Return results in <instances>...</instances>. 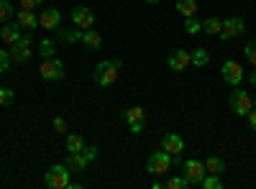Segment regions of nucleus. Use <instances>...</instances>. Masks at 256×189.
<instances>
[{
    "instance_id": "obj_1",
    "label": "nucleus",
    "mask_w": 256,
    "mask_h": 189,
    "mask_svg": "<svg viewBox=\"0 0 256 189\" xmlns=\"http://www.w3.org/2000/svg\"><path fill=\"white\" fill-rule=\"evenodd\" d=\"M120 67H123V61H120V59L100 61V64L95 67V72H92L95 85H100V87H110V85H116V79H118V74H120Z\"/></svg>"
},
{
    "instance_id": "obj_2",
    "label": "nucleus",
    "mask_w": 256,
    "mask_h": 189,
    "mask_svg": "<svg viewBox=\"0 0 256 189\" xmlns=\"http://www.w3.org/2000/svg\"><path fill=\"white\" fill-rule=\"evenodd\" d=\"M70 177H72V172H70L67 164H54V166H49L46 174H44V184L49 189H67L70 182H72Z\"/></svg>"
},
{
    "instance_id": "obj_3",
    "label": "nucleus",
    "mask_w": 256,
    "mask_h": 189,
    "mask_svg": "<svg viewBox=\"0 0 256 189\" xmlns=\"http://www.w3.org/2000/svg\"><path fill=\"white\" fill-rule=\"evenodd\" d=\"M8 51H10V59L16 61V64H26V61L31 59V54H34V38H31V33L26 31V36H20Z\"/></svg>"
},
{
    "instance_id": "obj_4",
    "label": "nucleus",
    "mask_w": 256,
    "mask_h": 189,
    "mask_svg": "<svg viewBox=\"0 0 256 189\" xmlns=\"http://www.w3.org/2000/svg\"><path fill=\"white\" fill-rule=\"evenodd\" d=\"M64 61L62 59H56V56H49V59H44L41 61V67H38V74L44 77L46 82H59V79H64Z\"/></svg>"
},
{
    "instance_id": "obj_5",
    "label": "nucleus",
    "mask_w": 256,
    "mask_h": 189,
    "mask_svg": "<svg viewBox=\"0 0 256 189\" xmlns=\"http://www.w3.org/2000/svg\"><path fill=\"white\" fill-rule=\"evenodd\" d=\"M228 105L236 115H248V110L254 108V100L246 90H233L230 97H228Z\"/></svg>"
},
{
    "instance_id": "obj_6",
    "label": "nucleus",
    "mask_w": 256,
    "mask_h": 189,
    "mask_svg": "<svg viewBox=\"0 0 256 189\" xmlns=\"http://www.w3.org/2000/svg\"><path fill=\"white\" fill-rule=\"evenodd\" d=\"M148 172L152 174H156V177H162V174H166L169 169H172V156H169L164 149L162 151H154L152 156H148Z\"/></svg>"
},
{
    "instance_id": "obj_7",
    "label": "nucleus",
    "mask_w": 256,
    "mask_h": 189,
    "mask_svg": "<svg viewBox=\"0 0 256 189\" xmlns=\"http://www.w3.org/2000/svg\"><path fill=\"white\" fill-rule=\"evenodd\" d=\"M182 169H184V172H182V177L190 182V187H192V184H200V182L205 179V174H208V172H205V164H202V161H198V159L184 161V164H182Z\"/></svg>"
},
{
    "instance_id": "obj_8",
    "label": "nucleus",
    "mask_w": 256,
    "mask_h": 189,
    "mask_svg": "<svg viewBox=\"0 0 256 189\" xmlns=\"http://www.w3.org/2000/svg\"><path fill=\"white\" fill-rule=\"evenodd\" d=\"M244 31H246L244 18H238V15H230V18H226V20H223V28H220V36H218V38L230 41V38H238Z\"/></svg>"
},
{
    "instance_id": "obj_9",
    "label": "nucleus",
    "mask_w": 256,
    "mask_h": 189,
    "mask_svg": "<svg viewBox=\"0 0 256 189\" xmlns=\"http://www.w3.org/2000/svg\"><path fill=\"white\" fill-rule=\"evenodd\" d=\"M166 64H169V69H172V72H184V69L192 67V54L184 51V49H174L172 54H169Z\"/></svg>"
},
{
    "instance_id": "obj_10",
    "label": "nucleus",
    "mask_w": 256,
    "mask_h": 189,
    "mask_svg": "<svg viewBox=\"0 0 256 189\" xmlns=\"http://www.w3.org/2000/svg\"><path fill=\"white\" fill-rule=\"evenodd\" d=\"M72 23L77 26V28H92L95 26V13L90 10V8H84V5H74L72 8Z\"/></svg>"
},
{
    "instance_id": "obj_11",
    "label": "nucleus",
    "mask_w": 256,
    "mask_h": 189,
    "mask_svg": "<svg viewBox=\"0 0 256 189\" xmlns=\"http://www.w3.org/2000/svg\"><path fill=\"white\" fill-rule=\"evenodd\" d=\"M220 74H223V79L228 82L230 87H238L241 82H244V67L238 64V61H226Z\"/></svg>"
},
{
    "instance_id": "obj_12",
    "label": "nucleus",
    "mask_w": 256,
    "mask_h": 189,
    "mask_svg": "<svg viewBox=\"0 0 256 189\" xmlns=\"http://www.w3.org/2000/svg\"><path fill=\"white\" fill-rule=\"evenodd\" d=\"M20 36H24V28L18 26V20H6L3 28H0V41H3L6 46H13Z\"/></svg>"
},
{
    "instance_id": "obj_13",
    "label": "nucleus",
    "mask_w": 256,
    "mask_h": 189,
    "mask_svg": "<svg viewBox=\"0 0 256 189\" xmlns=\"http://www.w3.org/2000/svg\"><path fill=\"white\" fill-rule=\"evenodd\" d=\"M38 26L46 28V31H54L62 26V13L56 8H44V13L38 15Z\"/></svg>"
},
{
    "instance_id": "obj_14",
    "label": "nucleus",
    "mask_w": 256,
    "mask_h": 189,
    "mask_svg": "<svg viewBox=\"0 0 256 189\" xmlns=\"http://www.w3.org/2000/svg\"><path fill=\"white\" fill-rule=\"evenodd\" d=\"M162 149H164L169 156H177V154L184 151V141H182L177 133H166V136L162 138Z\"/></svg>"
},
{
    "instance_id": "obj_15",
    "label": "nucleus",
    "mask_w": 256,
    "mask_h": 189,
    "mask_svg": "<svg viewBox=\"0 0 256 189\" xmlns=\"http://www.w3.org/2000/svg\"><path fill=\"white\" fill-rule=\"evenodd\" d=\"M54 33H56V38L62 41V44H77V41H82V28H54Z\"/></svg>"
},
{
    "instance_id": "obj_16",
    "label": "nucleus",
    "mask_w": 256,
    "mask_h": 189,
    "mask_svg": "<svg viewBox=\"0 0 256 189\" xmlns=\"http://www.w3.org/2000/svg\"><path fill=\"white\" fill-rule=\"evenodd\" d=\"M82 44L88 46L90 51H100V49H102V36H100L95 28H84V31H82Z\"/></svg>"
},
{
    "instance_id": "obj_17",
    "label": "nucleus",
    "mask_w": 256,
    "mask_h": 189,
    "mask_svg": "<svg viewBox=\"0 0 256 189\" xmlns=\"http://www.w3.org/2000/svg\"><path fill=\"white\" fill-rule=\"evenodd\" d=\"M16 20H18V26H20V28H26V31H34V28L38 26V15H36L34 10H24V8L18 10Z\"/></svg>"
},
{
    "instance_id": "obj_18",
    "label": "nucleus",
    "mask_w": 256,
    "mask_h": 189,
    "mask_svg": "<svg viewBox=\"0 0 256 189\" xmlns=\"http://www.w3.org/2000/svg\"><path fill=\"white\" fill-rule=\"evenodd\" d=\"M64 164L70 166V172H74V174H82V172H88V164H90V161L84 159V156H82V151H80V154H70Z\"/></svg>"
},
{
    "instance_id": "obj_19",
    "label": "nucleus",
    "mask_w": 256,
    "mask_h": 189,
    "mask_svg": "<svg viewBox=\"0 0 256 189\" xmlns=\"http://www.w3.org/2000/svg\"><path fill=\"white\" fill-rule=\"evenodd\" d=\"M205 172L220 177V174L226 172V161H223L220 156H208V161H205Z\"/></svg>"
},
{
    "instance_id": "obj_20",
    "label": "nucleus",
    "mask_w": 256,
    "mask_h": 189,
    "mask_svg": "<svg viewBox=\"0 0 256 189\" xmlns=\"http://www.w3.org/2000/svg\"><path fill=\"white\" fill-rule=\"evenodd\" d=\"M220 28H223V20L216 18V15H210L205 23H202V31H205L208 36H220Z\"/></svg>"
},
{
    "instance_id": "obj_21",
    "label": "nucleus",
    "mask_w": 256,
    "mask_h": 189,
    "mask_svg": "<svg viewBox=\"0 0 256 189\" xmlns=\"http://www.w3.org/2000/svg\"><path fill=\"white\" fill-rule=\"evenodd\" d=\"M123 118H126V123L131 125V123H141V120H146V113H144V108H128V110H123Z\"/></svg>"
},
{
    "instance_id": "obj_22",
    "label": "nucleus",
    "mask_w": 256,
    "mask_h": 189,
    "mask_svg": "<svg viewBox=\"0 0 256 189\" xmlns=\"http://www.w3.org/2000/svg\"><path fill=\"white\" fill-rule=\"evenodd\" d=\"M177 10H180L184 18L195 15V13H198V0H177Z\"/></svg>"
},
{
    "instance_id": "obj_23",
    "label": "nucleus",
    "mask_w": 256,
    "mask_h": 189,
    "mask_svg": "<svg viewBox=\"0 0 256 189\" xmlns=\"http://www.w3.org/2000/svg\"><path fill=\"white\" fill-rule=\"evenodd\" d=\"M82 149H84V138L77 136V133H70V136H67V151H70V154H80Z\"/></svg>"
},
{
    "instance_id": "obj_24",
    "label": "nucleus",
    "mask_w": 256,
    "mask_h": 189,
    "mask_svg": "<svg viewBox=\"0 0 256 189\" xmlns=\"http://www.w3.org/2000/svg\"><path fill=\"white\" fill-rule=\"evenodd\" d=\"M38 54L44 56V59L54 56V54H56V41H52V38H44V41L38 44Z\"/></svg>"
},
{
    "instance_id": "obj_25",
    "label": "nucleus",
    "mask_w": 256,
    "mask_h": 189,
    "mask_svg": "<svg viewBox=\"0 0 256 189\" xmlns=\"http://www.w3.org/2000/svg\"><path fill=\"white\" fill-rule=\"evenodd\" d=\"M200 187L202 189H223V182H220L218 174H205V179L200 182Z\"/></svg>"
},
{
    "instance_id": "obj_26",
    "label": "nucleus",
    "mask_w": 256,
    "mask_h": 189,
    "mask_svg": "<svg viewBox=\"0 0 256 189\" xmlns=\"http://www.w3.org/2000/svg\"><path fill=\"white\" fill-rule=\"evenodd\" d=\"M184 31L190 33V36H195V33H200L202 31V23L195 18V15H190V18H184Z\"/></svg>"
},
{
    "instance_id": "obj_27",
    "label": "nucleus",
    "mask_w": 256,
    "mask_h": 189,
    "mask_svg": "<svg viewBox=\"0 0 256 189\" xmlns=\"http://www.w3.org/2000/svg\"><path fill=\"white\" fill-rule=\"evenodd\" d=\"M164 187H166V189H187L190 182H187L184 177H169V179L164 182Z\"/></svg>"
},
{
    "instance_id": "obj_28",
    "label": "nucleus",
    "mask_w": 256,
    "mask_h": 189,
    "mask_svg": "<svg viewBox=\"0 0 256 189\" xmlns=\"http://www.w3.org/2000/svg\"><path fill=\"white\" fill-rule=\"evenodd\" d=\"M190 54H192V67H205L208 64V51L205 49H195Z\"/></svg>"
},
{
    "instance_id": "obj_29",
    "label": "nucleus",
    "mask_w": 256,
    "mask_h": 189,
    "mask_svg": "<svg viewBox=\"0 0 256 189\" xmlns=\"http://www.w3.org/2000/svg\"><path fill=\"white\" fill-rule=\"evenodd\" d=\"M16 95L10 87H0V108H8V105H13Z\"/></svg>"
},
{
    "instance_id": "obj_30",
    "label": "nucleus",
    "mask_w": 256,
    "mask_h": 189,
    "mask_svg": "<svg viewBox=\"0 0 256 189\" xmlns=\"http://www.w3.org/2000/svg\"><path fill=\"white\" fill-rule=\"evenodd\" d=\"M244 54H246V59L251 61V67H256V38H251L248 44L244 46Z\"/></svg>"
},
{
    "instance_id": "obj_31",
    "label": "nucleus",
    "mask_w": 256,
    "mask_h": 189,
    "mask_svg": "<svg viewBox=\"0 0 256 189\" xmlns=\"http://www.w3.org/2000/svg\"><path fill=\"white\" fill-rule=\"evenodd\" d=\"M13 15V5L8 0H0V23H6V20Z\"/></svg>"
},
{
    "instance_id": "obj_32",
    "label": "nucleus",
    "mask_w": 256,
    "mask_h": 189,
    "mask_svg": "<svg viewBox=\"0 0 256 189\" xmlns=\"http://www.w3.org/2000/svg\"><path fill=\"white\" fill-rule=\"evenodd\" d=\"M10 51H6V49H0V74L3 72H8V67H10Z\"/></svg>"
},
{
    "instance_id": "obj_33",
    "label": "nucleus",
    "mask_w": 256,
    "mask_h": 189,
    "mask_svg": "<svg viewBox=\"0 0 256 189\" xmlns=\"http://www.w3.org/2000/svg\"><path fill=\"white\" fill-rule=\"evenodd\" d=\"M82 156L88 159V161H95V159H98V149H95V146H84V149H82Z\"/></svg>"
},
{
    "instance_id": "obj_34",
    "label": "nucleus",
    "mask_w": 256,
    "mask_h": 189,
    "mask_svg": "<svg viewBox=\"0 0 256 189\" xmlns=\"http://www.w3.org/2000/svg\"><path fill=\"white\" fill-rule=\"evenodd\" d=\"M41 3H44V0H20V8L24 10H36Z\"/></svg>"
},
{
    "instance_id": "obj_35",
    "label": "nucleus",
    "mask_w": 256,
    "mask_h": 189,
    "mask_svg": "<svg viewBox=\"0 0 256 189\" xmlns=\"http://www.w3.org/2000/svg\"><path fill=\"white\" fill-rule=\"evenodd\" d=\"M54 131L56 133H67V120H64V118H54Z\"/></svg>"
},
{
    "instance_id": "obj_36",
    "label": "nucleus",
    "mask_w": 256,
    "mask_h": 189,
    "mask_svg": "<svg viewBox=\"0 0 256 189\" xmlns=\"http://www.w3.org/2000/svg\"><path fill=\"white\" fill-rule=\"evenodd\" d=\"M128 128H131V133H134V136L144 133V120H141V123H131V125H128Z\"/></svg>"
},
{
    "instance_id": "obj_37",
    "label": "nucleus",
    "mask_w": 256,
    "mask_h": 189,
    "mask_svg": "<svg viewBox=\"0 0 256 189\" xmlns=\"http://www.w3.org/2000/svg\"><path fill=\"white\" fill-rule=\"evenodd\" d=\"M246 118H248V123H251V131H256V108H251Z\"/></svg>"
},
{
    "instance_id": "obj_38",
    "label": "nucleus",
    "mask_w": 256,
    "mask_h": 189,
    "mask_svg": "<svg viewBox=\"0 0 256 189\" xmlns=\"http://www.w3.org/2000/svg\"><path fill=\"white\" fill-rule=\"evenodd\" d=\"M248 82H251V85H254V87H256V69H254V72H251V77H248Z\"/></svg>"
},
{
    "instance_id": "obj_39",
    "label": "nucleus",
    "mask_w": 256,
    "mask_h": 189,
    "mask_svg": "<svg viewBox=\"0 0 256 189\" xmlns=\"http://www.w3.org/2000/svg\"><path fill=\"white\" fill-rule=\"evenodd\" d=\"M144 3H159V0H144Z\"/></svg>"
}]
</instances>
